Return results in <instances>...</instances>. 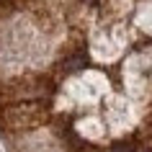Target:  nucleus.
Instances as JSON below:
<instances>
[{
    "label": "nucleus",
    "instance_id": "f257e3e1",
    "mask_svg": "<svg viewBox=\"0 0 152 152\" xmlns=\"http://www.w3.org/2000/svg\"><path fill=\"white\" fill-rule=\"evenodd\" d=\"M113 152H132L129 144H113Z\"/></svg>",
    "mask_w": 152,
    "mask_h": 152
}]
</instances>
